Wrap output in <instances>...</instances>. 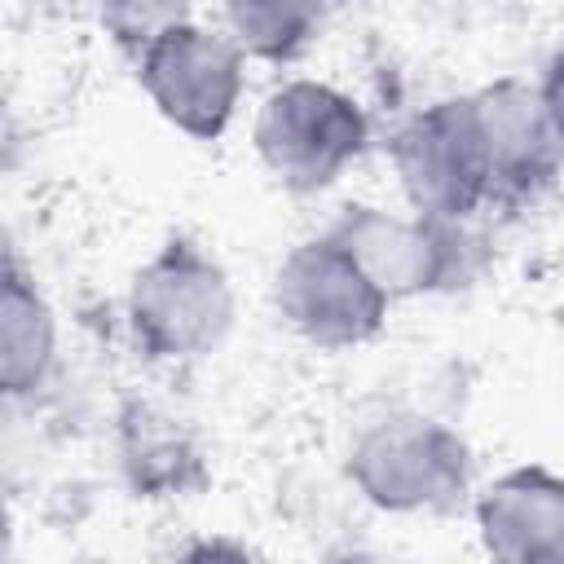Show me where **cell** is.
<instances>
[{"mask_svg":"<svg viewBox=\"0 0 564 564\" xmlns=\"http://www.w3.org/2000/svg\"><path fill=\"white\" fill-rule=\"evenodd\" d=\"M392 167L414 216L454 225L498 189V163L480 97H445L419 110L392 141Z\"/></svg>","mask_w":564,"mask_h":564,"instance_id":"6da1fadb","label":"cell"},{"mask_svg":"<svg viewBox=\"0 0 564 564\" xmlns=\"http://www.w3.org/2000/svg\"><path fill=\"white\" fill-rule=\"evenodd\" d=\"M256 154L273 181L295 194L335 185L366 150L361 106L317 79H291L273 88L256 110Z\"/></svg>","mask_w":564,"mask_h":564,"instance_id":"7a4b0ae2","label":"cell"},{"mask_svg":"<svg viewBox=\"0 0 564 564\" xmlns=\"http://www.w3.org/2000/svg\"><path fill=\"white\" fill-rule=\"evenodd\" d=\"M128 322L137 344L163 361H189L212 352L234 322V291L225 269L176 238L128 286Z\"/></svg>","mask_w":564,"mask_h":564,"instance_id":"3957f363","label":"cell"},{"mask_svg":"<svg viewBox=\"0 0 564 564\" xmlns=\"http://www.w3.org/2000/svg\"><path fill=\"white\" fill-rule=\"evenodd\" d=\"M348 480L379 511H441L467 489V441L427 414H388L357 432Z\"/></svg>","mask_w":564,"mask_h":564,"instance_id":"277c9868","label":"cell"},{"mask_svg":"<svg viewBox=\"0 0 564 564\" xmlns=\"http://www.w3.org/2000/svg\"><path fill=\"white\" fill-rule=\"evenodd\" d=\"M273 308L304 344L357 348L383 330L392 300L335 234H322L291 247L278 264Z\"/></svg>","mask_w":564,"mask_h":564,"instance_id":"5b68a950","label":"cell"},{"mask_svg":"<svg viewBox=\"0 0 564 564\" xmlns=\"http://www.w3.org/2000/svg\"><path fill=\"white\" fill-rule=\"evenodd\" d=\"M242 57L234 35L181 18L141 44V88L176 132L216 141L242 101Z\"/></svg>","mask_w":564,"mask_h":564,"instance_id":"8992f818","label":"cell"},{"mask_svg":"<svg viewBox=\"0 0 564 564\" xmlns=\"http://www.w3.org/2000/svg\"><path fill=\"white\" fill-rule=\"evenodd\" d=\"M476 529L494 560L564 564V476L511 467L476 498Z\"/></svg>","mask_w":564,"mask_h":564,"instance_id":"52a82bcc","label":"cell"},{"mask_svg":"<svg viewBox=\"0 0 564 564\" xmlns=\"http://www.w3.org/2000/svg\"><path fill=\"white\" fill-rule=\"evenodd\" d=\"M330 234L361 260V269L388 291V300L432 291L449 278V225L392 216L379 207H348Z\"/></svg>","mask_w":564,"mask_h":564,"instance_id":"ba28073f","label":"cell"},{"mask_svg":"<svg viewBox=\"0 0 564 564\" xmlns=\"http://www.w3.org/2000/svg\"><path fill=\"white\" fill-rule=\"evenodd\" d=\"M485 106V123H489V145H494V163H498V189H524L551 176L560 145L546 128L538 88H524L516 79L480 93Z\"/></svg>","mask_w":564,"mask_h":564,"instance_id":"9c48e42d","label":"cell"},{"mask_svg":"<svg viewBox=\"0 0 564 564\" xmlns=\"http://www.w3.org/2000/svg\"><path fill=\"white\" fill-rule=\"evenodd\" d=\"M53 348H57V326H53L44 295L18 269H9L4 291H0V383L4 392L9 397L31 392L48 375Z\"/></svg>","mask_w":564,"mask_h":564,"instance_id":"30bf717a","label":"cell"},{"mask_svg":"<svg viewBox=\"0 0 564 564\" xmlns=\"http://www.w3.org/2000/svg\"><path fill=\"white\" fill-rule=\"evenodd\" d=\"M326 18V0H225V22L247 57L291 62L300 57Z\"/></svg>","mask_w":564,"mask_h":564,"instance_id":"8fae6325","label":"cell"},{"mask_svg":"<svg viewBox=\"0 0 564 564\" xmlns=\"http://www.w3.org/2000/svg\"><path fill=\"white\" fill-rule=\"evenodd\" d=\"M110 31H119L132 44L154 40L163 26L185 18V0H97Z\"/></svg>","mask_w":564,"mask_h":564,"instance_id":"7c38bea8","label":"cell"},{"mask_svg":"<svg viewBox=\"0 0 564 564\" xmlns=\"http://www.w3.org/2000/svg\"><path fill=\"white\" fill-rule=\"evenodd\" d=\"M538 101H542L546 128H551V137H555V145L564 154V53L551 62V70H546V79L538 88Z\"/></svg>","mask_w":564,"mask_h":564,"instance_id":"4fadbf2b","label":"cell"}]
</instances>
